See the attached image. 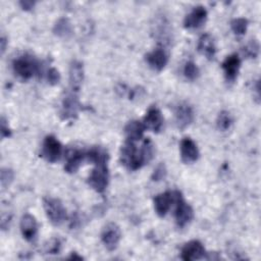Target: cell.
I'll return each mask as SVG.
<instances>
[{
  "label": "cell",
  "mask_w": 261,
  "mask_h": 261,
  "mask_svg": "<svg viewBox=\"0 0 261 261\" xmlns=\"http://www.w3.org/2000/svg\"><path fill=\"white\" fill-rule=\"evenodd\" d=\"M153 32L156 38L159 39L161 44H167L170 41V31H169V23L167 22L166 18H159L153 24Z\"/></svg>",
  "instance_id": "7402d4cb"
},
{
  "label": "cell",
  "mask_w": 261,
  "mask_h": 261,
  "mask_svg": "<svg viewBox=\"0 0 261 261\" xmlns=\"http://www.w3.org/2000/svg\"><path fill=\"white\" fill-rule=\"evenodd\" d=\"M176 126L179 129L187 128L194 120V110L192 106L187 103H180L176 106L174 111Z\"/></svg>",
  "instance_id": "9a60e30c"
},
{
  "label": "cell",
  "mask_w": 261,
  "mask_h": 261,
  "mask_svg": "<svg viewBox=\"0 0 261 261\" xmlns=\"http://www.w3.org/2000/svg\"><path fill=\"white\" fill-rule=\"evenodd\" d=\"M200 74V70L198 68V66L196 65L195 62L193 61H188L185 64L184 67V75L186 76V79H188L189 81H195L198 79Z\"/></svg>",
  "instance_id": "f1b7e54d"
},
{
  "label": "cell",
  "mask_w": 261,
  "mask_h": 261,
  "mask_svg": "<svg viewBox=\"0 0 261 261\" xmlns=\"http://www.w3.org/2000/svg\"><path fill=\"white\" fill-rule=\"evenodd\" d=\"M179 149H180V158L184 163L186 164L193 163L198 160L200 155L199 149L196 143L191 138H184L180 141Z\"/></svg>",
  "instance_id": "5bb4252c"
},
{
  "label": "cell",
  "mask_w": 261,
  "mask_h": 261,
  "mask_svg": "<svg viewBox=\"0 0 261 261\" xmlns=\"http://www.w3.org/2000/svg\"><path fill=\"white\" fill-rule=\"evenodd\" d=\"M1 138L5 139V138H9L11 136V129L8 126V122L5 119L4 116L1 117Z\"/></svg>",
  "instance_id": "836d02e7"
},
{
  "label": "cell",
  "mask_w": 261,
  "mask_h": 261,
  "mask_svg": "<svg viewBox=\"0 0 261 261\" xmlns=\"http://www.w3.org/2000/svg\"><path fill=\"white\" fill-rule=\"evenodd\" d=\"M109 181V171L107 163L96 164L88 177V185L97 193H103Z\"/></svg>",
  "instance_id": "277c9868"
},
{
  "label": "cell",
  "mask_w": 261,
  "mask_h": 261,
  "mask_svg": "<svg viewBox=\"0 0 261 261\" xmlns=\"http://www.w3.org/2000/svg\"><path fill=\"white\" fill-rule=\"evenodd\" d=\"M14 177V172L10 168H2L1 169V187L2 189H6L12 182Z\"/></svg>",
  "instance_id": "4dcf8cb0"
},
{
  "label": "cell",
  "mask_w": 261,
  "mask_h": 261,
  "mask_svg": "<svg viewBox=\"0 0 261 261\" xmlns=\"http://www.w3.org/2000/svg\"><path fill=\"white\" fill-rule=\"evenodd\" d=\"M108 158L109 156L107 151L99 146H94L86 151V160L92 162L95 165L107 163Z\"/></svg>",
  "instance_id": "603a6c76"
},
{
  "label": "cell",
  "mask_w": 261,
  "mask_h": 261,
  "mask_svg": "<svg viewBox=\"0 0 261 261\" xmlns=\"http://www.w3.org/2000/svg\"><path fill=\"white\" fill-rule=\"evenodd\" d=\"M198 51L208 59H213L216 53V46L213 37L210 34H204L198 41Z\"/></svg>",
  "instance_id": "ffe728a7"
},
{
  "label": "cell",
  "mask_w": 261,
  "mask_h": 261,
  "mask_svg": "<svg viewBox=\"0 0 261 261\" xmlns=\"http://www.w3.org/2000/svg\"><path fill=\"white\" fill-rule=\"evenodd\" d=\"M68 258H69V259H73V260H82V259H83V257H82V256H79L76 253H72Z\"/></svg>",
  "instance_id": "8d00e7d4"
},
{
  "label": "cell",
  "mask_w": 261,
  "mask_h": 261,
  "mask_svg": "<svg viewBox=\"0 0 261 261\" xmlns=\"http://www.w3.org/2000/svg\"><path fill=\"white\" fill-rule=\"evenodd\" d=\"M146 62L153 70L161 71L168 62V54L163 46H158L146 54Z\"/></svg>",
  "instance_id": "8fae6325"
},
{
  "label": "cell",
  "mask_w": 261,
  "mask_h": 261,
  "mask_svg": "<svg viewBox=\"0 0 261 261\" xmlns=\"http://www.w3.org/2000/svg\"><path fill=\"white\" fill-rule=\"evenodd\" d=\"M143 124L145 128L150 129L153 133H159L163 127V116L161 111L155 106L150 107L143 119Z\"/></svg>",
  "instance_id": "2e32d148"
},
{
  "label": "cell",
  "mask_w": 261,
  "mask_h": 261,
  "mask_svg": "<svg viewBox=\"0 0 261 261\" xmlns=\"http://www.w3.org/2000/svg\"><path fill=\"white\" fill-rule=\"evenodd\" d=\"M53 33L55 36L62 39H68L69 37H71L73 29L70 20L66 17L59 18L53 27Z\"/></svg>",
  "instance_id": "cb8c5ba5"
},
{
  "label": "cell",
  "mask_w": 261,
  "mask_h": 261,
  "mask_svg": "<svg viewBox=\"0 0 261 261\" xmlns=\"http://www.w3.org/2000/svg\"><path fill=\"white\" fill-rule=\"evenodd\" d=\"M43 207L52 224L60 225L66 219V209L59 199L45 197L43 198Z\"/></svg>",
  "instance_id": "3957f363"
},
{
  "label": "cell",
  "mask_w": 261,
  "mask_h": 261,
  "mask_svg": "<svg viewBox=\"0 0 261 261\" xmlns=\"http://www.w3.org/2000/svg\"><path fill=\"white\" fill-rule=\"evenodd\" d=\"M81 103L79 101L77 96L75 93H69L67 94L61 103V109H60V116L63 120L73 119L77 116L79 111L81 110Z\"/></svg>",
  "instance_id": "ba28073f"
},
{
  "label": "cell",
  "mask_w": 261,
  "mask_h": 261,
  "mask_svg": "<svg viewBox=\"0 0 261 261\" xmlns=\"http://www.w3.org/2000/svg\"><path fill=\"white\" fill-rule=\"evenodd\" d=\"M145 129L146 128H145L143 122H141L139 120L129 121L124 127V134H125L126 140L132 141V142H137V141L141 140L144 136Z\"/></svg>",
  "instance_id": "44dd1931"
},
{
  "label": "cell",
  "mask_w": 261,
  "mask_h": 261,
  "mask_svg": "<svg viewBox=\"0 0 261 261\" xmlns=\"http://www.w3.org/2000/svg\"><path fill=\"white\" fill-rule=\"evenodd\" d=\"M232 122H233L232 116L228 111L222 110L219 112L217 119H216V124H217V127L219 130H222V132L227 130L231 126Z\"/></svg>",
  "instance_id": "d4e9b609"
},
{
  "label": "cell",
  "mask_w": 261,
  "mask_h": 261,
  "mask_svg": "<svg viewBox=\"0 0 261 261\" xmlns=\"http://www.w3.org/2000/svg\"><path fill=\"white\" fill-rule=\"evenodd\" d=\"M120 239L121 231L116 223L109 222L102 228L101 241L107 250L114 251L118 247Z\"/></svg>",
  "instance_id": "52a82bcc"
},
{
  "label": "cell",
  "mask_w": 261,
  "mask_h": 261,
  "mask_svg": "<svg viewBox=\"0 0 261 261\" xmlns=\"http://www.w3.org/2000/svg\"><path fill=\"white\" fill-rule=\"evenodd\" d=\"M167 174V169L164 163H160L156 166V168L154 169L152 175H151V179L153 181H160L162 179H164L166 177Z\"/></svg>",
  "instance_id": "1f68e13d"
},
{
  "label": "cell",
  "mask_w": 261,
  "mask_h": 261,
  "mask_svg": "<svg viewBox=\"0 0 261 261\" xmlns=\"http://www.w3.org/2000/svg\"><path fill=\"white\" fill-rule=\"evenodd\" d=\"M207 15L208 13L204 6H201V5L196 6L190 11V13L186 15L184 19V27L190 30L199 29L205 23L207 19Z\"/></svg>",
  "instance_id": "30bf717a"
},
{
  "label": "cell",
  "mask_w": 261,
  "mask_h": 261,
  "mask_svg": "<svg viewBox=\"0 0 261 261\" xmlns=\"http://www.w3.org/2000/svg\"><path fill=\"white\" fill-rule=\"evenodd\" d=\"M177 191H166L164 193L158 194L154 200V210L159 217H164L169 211L172 203L175 202Z\"/></svg>",
  "instance_id": "9c48e42d"
},
{
  "label": "cell",
  "mask_w": 261,
  "mask_h": 261,
  "mask_svg": "<svg viewBox=\"0 0 261 261\" xmlns=\"http://www.w3.org/2000/svg\"><path fill=\"white\" fill-rule=\"evenodd\" d=\"M61 250V241L58 238H52L44 245V252L49 255L58 254Z\"/></svg>",
  "instance_id": "f546056e"
},
{
  "label": "cell",
  "mask_w": 261,
  "mask_h": 261,
  "mask_svg": "<svg viewBox=\"0 0 261 261\" xmlns=\"http://www.w3.org/2000/svg\"><path fill=\"white\" fill-rule=\"evenodd\" d=\"M20 231L22 237L30 243L36 241L38 236V223L32 214H23L20 219Z\"/></svg>",
  "instance_id": "4fadbf2b"
},
{
  "label": "cell",
  "mask_w": 261,
  "mask_h": 261,
  "mask_svg": "<svg viewBox=\"0 0 261 261\" xmlns=\"http://www.w3.org/2000/svg\"><path fill=\"white\" fill-rule=\"evenodd\" d=\"M174 203L176 204L175 211H174L175 222L179 228H182L192 221V219L194 217V210L191 207V205H189L185 201V199L182 198V195L179 191H177Z\"/></svg>",
  "instance_id": "5b68a950"
},
{
  "label": "cell",
  "mask_w": 261,
  "mask_h": 261,
  "mask_svg": "<svg viewBox=\"0 0 261 261\" xmlns=\"http://www.w3.org/2000/svg\"><path fill=\"white\" fill-rule=\"evenodd\" d=\"M259 51H260V46L257 40H251L243 48L244 55H246L248 58H253V59L257 58V56L259 55Z\"/></svg>",
  "instance_id": "83f0119b"
},
{
  "label": "cell",
  "mask_w": 261,
  "mask_h": 261,
  "mask_svg": "<svg viewBox=\"0 0 261 261\" xmlns=\"http://www.w3.org/2000/svg\"><path fill=\"white\" fill-rule=\"evenodd\" d=\"M84 65L81 61L73 60L69 66V85L73 93H76L84 81Z\"/></svg>",
  "instance_id": "d6986e66"
},
{
  "label": "cell",
  "mask_w": 261,
  "mask_h": 261,
  "mask_svg": "<svg viewBox=\"0 0 261 261\" xmlns=\"http://www.w3.org/2000/svg\"><path fill=\"white\" fill-rule=\"evenodd\" d=\"M47 81L52 86L57 85L59 83V81H60V73H59V71L56 68H54V67L49 68V70L47 71Z\"/></svg>",
  "instance_id": "d6a6232c"
},
{
  "label": "cell",
  "mask_w": 261,
  "mask_h": 261,
  "mask_svg": "<svg viewBox=\"0 0 261 261\" xmlns=\"http://www.w3.org/2000/svg\"><path fill=\"white\" fill-rule=\"evenodd\" d=\"M142 158L144 160L145 165L148 164L154 157V145L150 139H146L140 149Z\"/></svg>",
  "instance_id": "484cf974"
},
{
  "label": "cell",
  "mask_w": 261,
  "mask_h": 261,
  "mask_svg": "<svg viewBox=\"0 0 261 261\" xmlns=\"http://www.w3.org/2000/svg\"><path fill=\"white\" fill-rule=\"evenodd\" d=\"M119 158L121 164H123V166L132 171L138 170L145 165L141 155V151L137 149L135 142L132 141H125L120 149Z\"/></svg>",
  "instance_id": "6da1fadb"
},
{
  "label": "cell",
  "mask_w": 261,
  "mask_h": 261,
  "mask_svg": "<svg viewBox=\"0 0 261 261\" xmlns=\"http://www.w3.org/2000/svg\"><path fill=\"white\" fill-rule=\"evenodd\" d=\"M249 21L248 19L244 18V17H238L234 18L230 21V28L231 31L233 32V34H236L237 36H243L245 35V33L247 32V28H248Z\"/></svg>",
  "instance_id": "4316f807"
},
{
  "label": "cell",
  "mask_w": 261,
  "mask_h": 261,
  "mask_svg": "<svg viewBox=\"0 0 261 261\" xmlns=\"http://www.w3.org/2000/svg\"><path fill=\"white\" fill-rule=\"evenodd\" d=\"M6 43H7V40H6V38L5 37H2L1 38V41H0V44H1V54H3L4 53V51H5V49H6Z\"/></svg>",
  "instance_id": "d590c367"
},
{
  "label": "cell",
  "mask_w": 261,
  "mask_h": 261,
  "mask_svg": "<svg viewBox=\"0 0 261 261\" xmlns=\"http://www.w3.org/2000/svg\"><path fill=\"white\" fill-rule=\"evenodd\" d=\"M84 160H86V151L80 149L68 150L66 152V162L64 165V170L68 173L76 172Z\"/></svg>",
  "instance_id": "ac0fdd59"
},
{
  "label": "cell",
  "mask_w": 261,
  "mask_h": 261,
  "mask_svg": "<svg viewBox=\"0 0 261 261\" xmlns=\"http://www.w3.org/2000/svg\"><path fill=\"white\" fill-rule=\"evenodd\" d=\"M12 69L18 77L27 81L40 71V65L33 56L25 54L13 60Z\"/></svg>",
  "instance_id": "7a4b0ae2"
},
{
  "label": "cell",
  "mask_w": 261,
  "mask_h": 261,
  "mask_svg": "<svg viewBox=\"0 0 261 261\" xmlns=\"http://www.w3.org/2000/svg\"><path fill=\"white\" fill-rule=\"evenodd\" d=\"M62 145L54 136H47L42 145V157L48 162L54 163L58 161L62 156Z\"/></svg>",
  "instance_id": "8992f818"
},
{
  "label": "cell",
  "mask_w": 261,
  "mask_h": 261,
  "mask_svg": "<svg viewBox=\"0 0 261 261\" xmlns=\"http://www.w3.org/2000/svg\"><path fill=\"white\" fill-rule=\"evenodd\" d=\"M221 66L224 72L225 80L229 83H232L238 76L241 67V59L238 54H231L223 60Z\"/></svg>",
  "instance_id": "e0dca14e"
},
{
  "label": "cell",
  "mask_w": 261,
  "mask_h": 261,
  "mask_svg": "<svg viewBox=\"0 0 261 261\" xmlns=\"http://www.w3.org/2000/svg\"><path fill=\"white\" fill-rule=\"evenodd\" d=\"M205 255L206 252L203 244L197 240H193L185 244L180 252V257L185 261L199 260L205 258Z\"/></svg>",
  "instance_id": "7c38bea8"
},
{
  "label": "cell",
  "mask_w": 261,
  "mask_h": 261,
  "mask_svg": "<svg viewBox=\"0 0 261 261\" xmlns=\"http://www.w3.org/2000/svg\"><path fill=\"white\" fill-rule=\"evenodd\" d=\"M36 2L31 1V0H24V1H19V5L23 10H31L35 6Z\"/></svg>",
  "instance_id": "e575fe53"
}]
</instances>
